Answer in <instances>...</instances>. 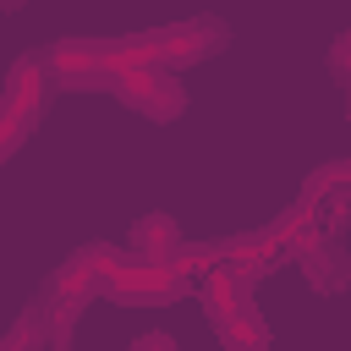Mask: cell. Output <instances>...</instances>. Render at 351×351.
<instances>
[{
    "instance_id": "1",
    "label": "cell",
    "mask_w": 351,
    "mask_h": 351,
    "mask_svg": "<svg viewBox=\"0 0 351 351\" xmlns=\"http://www.w3.org/2000/svg\"><path fill=\"white\" fill-rule=\"evenodd\" d=\"M88 258L104 274V291L121 302H170L186 291V274L176 263H154L143 252H115V247H88Z\"/></svg>"
},
{
    "instance_id": "2",
    "label": "cell",
    "mask_w": 351,
    "mask_h": 351,
    "mask_svg": "<svg viewBox=\"0 0 351 351\" xmlns=\"http://www.w3.org/2000/svg\"><path fill=\"white\" fill-rule=\"evenodd\" d=\"M44 93H49V66L38 55H22L5 77V93H0V121L5 126H33V115L44 110Z\"/></svg>"
},
{
    "instance_id": "3",
    "label": "cell",
    "mask_w": 351,
    "mask_h": 351,
    "mask_svg": "<svg viewBox=\"0 0 351 351\" xmlns=\"http://www.w3.org/2000/svg\"><path fill=\"white\" fill-rule=\"evenodd\" d=\"M49 71L71 88H88V82H110V44H60L49 55Z\"/></svg>"
},
{
    "instance_id": "4",
    "label": "cell",
    "mask_w": 351,
    "mask_h": 351,
    "mask_svg": "<svg viewBox=\"0 0 351 351\" xmlns=\"http://www.w3.org/2000/svg\"><path fill=\"white\" fill-rule=\"evenodd\" d=\"M208 38H214V27L208 22H186V27H165V33H148L143 44H148V55H154V66H186V60H197L203 49H208Z\"/></svg>"
},
{
    "instance_id": "5",
    "label": "cell",
    "mask_w": 351,
    "mask_h": 351,
    "mask_svg": "<svg viewBox=\"0 0 351 351\" xmlns=\"http://www.w3.org/2000/svg\"><path fill=\"white\" fill-rule=\"evenodd\" d=\"M208 324H214V335L225 340V351H263V346H269V324H263L252 307H236V313H214Z\"/></svg>"
},
{
    "instance_id": "6",
    "label": "cell",
    "mask_w": 351,
    "mask_h": 351,
    "mask_svg": "<svg viewBox=\"0 0 351 351\" xmlns=\"http://www.w3.org/2000/svg\"><path fill=\"white\" fill-rule=\"evenodd\" d=\"M132 252H143V258H154V263H176V252H181L176 219H165V214H148V219L132 230Z\"/></svg>"
},
{
    "instance_id": "7",
    "label": "cell",
    "mask_w": 351,
    "mask_h": 351,
    "mask_svg": "<svg viewBox=\"0 0 351 351\" xmlns=\"http://www.w3.org/2000/svg\"><path fill=\"white\" fill-rule=\"evenodd\" d=\"M132 104H137V110H148L154 121H170V115L181 110V88H176V77L165 71V77H159V82H154L143 99H132Z\"/></svg>"
},
{
    "instance_id": "8",
    "label": "cell",
    "mask_w": 351,
    "mask_h": 351,
    "mask_svg": "<svg viewBox=\"0 0 351 351\" xmlns=\"http://www.w3.org/2000/svg\"><path fill=\"white\" fill-rule=\"evenodd\" d=\"M132 351H176V340H170V335H159V329H154V335H143V340H137V346H132Z\"/></svg>"
},
{
    "instance_id": "9",
    "label": "cell",
    "mask_w": 351,
    "mask_h": 351,
    "mask_svg": "<svg viewBox=\"0 0 351 351\" xmlns=\"http://www.w3.org/2000/svg\"><path fill=\"white\" fill-rule=\"evenodd\" d=\"M329 60H335V71H340V77H351V33L335 44V55H329Z\"/></svg>"
}]
</instances>
